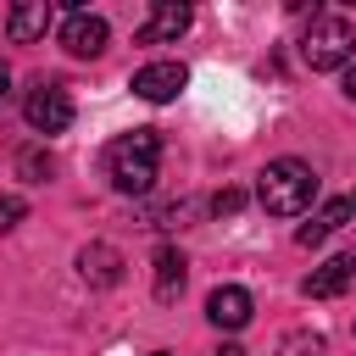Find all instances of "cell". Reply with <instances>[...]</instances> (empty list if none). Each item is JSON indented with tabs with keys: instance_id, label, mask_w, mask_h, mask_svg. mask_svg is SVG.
<instances>
[{
	"instance_id": "cell-1",
	"label": "cell",
	"mask_w": 356,
	"mask_h": 356,
	"mask_svg": "<svg viewBox=\"0 0 356 356\" xmlns=\"http://www.w3.org/2000/svg\"><path fill=\"white\" fill-rule=\"evenodd\" d=\"M256 200L273 211V217H300L312 200H317V172L300 161V156H278L261 167L256 178Z\"/></svg>"
},
{
	"instance_id": "cell-2",
	"label": "cell",
	"mask_w": 356,
	"mask_h": 356,
	"mask_svg": "<svg viewBox=\"0 0 356 356\" xmlns=\"http://www.w3.org/2000/svg\"><path fill=\"white\" fill-rule=\"evenodd\" d=\"M156 167H161V134L156 128H134V134L111 139V150H106V172L122 195H145L156 184Z\"/></svg>"
},
{
	"instance_id": "cell-3",
	"label": "cell",
	"mask_w": 356,
	"mask_h": 356,
	"mask_svg": "<svg viewBox=\"0 0 356 356\" xmlns=\"http://www.w3.org/2000/svg\"><path fill=\"white\" fill-rule=\"evenodd\" d=\"M300 56H306L312 72L350 67V56H356V28H350V17H339V11H317V17L306 22V33H300Z\"/></svg>"
},
{
	"instance_id": "cell-4",
	"label": "cell",
	"mask_w": 356,
	"mask_h": 356,
	"mask_svg": "<svg viewBox=\"0 0 356 356\" xmlns=\"http://www.w3.org/2000/svg\"><path fill=\"white\" fill-rule=\"evenodd\" d=\"M22 117H28L33 134H61V128L72 122V100H67L61 83H39V89L22 100Z\"/></svg>"
},
{
	"instance_id": "cell-5",
	"label": "cell",
	"mask_w": 356,
	"mask_h": 356,
	"mask_svg": "<svg viewBox=\"0 0 356 356\" xmlns=\"http://www.w3.org/2000/svg\"><path fill=\"white\" fill-rule=\"evenodd\" d=\"M184 28H189V6H178V0H156V6L145 11V22L134 28V39H139V44H172Z\"/></svg>"
},
{
	"instance_id": "cell-6",
	"label": "cell",
	"mask_w": 356,
	"mask_h": 356,
	"mask_svg": "<svg viewBox=\"0 0 356 356\" xmlns=\"http://www.w3.org/2000/svg\"><path fill=\"white\" fill-rule=\"evenodd\" d=\"M184 83H189L184 61H150V67H139V72H134V95H139V100H150V106L172 100Z\"/></svg>"
},
{
	"instance_id": "cell-7",
	"label": "cell",
	"mask_w": 356,
	"mask_h": 356,
	"mask_svg": "<svg viewBox=\"0 0 356 356\" xmlns=\"http://www.w3.org/2000/svg\"><path fill=\"white\" fill-rule=\"evenodd\" d=\"M106 39H111V28H106V17H95V11H72L67 28H61V44H67L72 56H83V61H95V56L106 50Z\"/></svg>"
},
{
	"instance_id": "cell-8",
	"label": "cell",
	"mask_w": 356,
	"mask_h": 356,
	"mask_svg": "<svg viewBox=\"0 0 356 356\" xmlns=\"http://www.w3.org/2000/svg\"><path fill=\"white\" fill-rule=\"evenodd\" d=\"M250 312H256V306H250V289H239V284H217V289L206 295V317H211L217 328H228V334L245 328Z\"/></svg>"
},
{
	"instance_id": "cell-9",
	"label": "cell",
	"mask_w": 356,
	"mask_h": 356,
	"mask_svg": "<svg viewBox=\"0 0 356 356\" xmlns=\"http://www.w3.org/2000/svg\"><path fill=\"white\" fill-rule=\"evenodd\" d=\"M350 284H356V250H345V256L323 261V267L306 278V300H334V295H345Z\"/></svg>"
},
{
	"instance_id": "cell-10",
	"label": "cell",
	"mask_w": 356,
	"mask_h": 356,
	"mask_svg": "<svg viewBox=\"0 0 356 356\" xmlns=\"http://www.w3.org/2000/svg\"><path fill=\"white\" fill-rule=\"evenodd\" d=\"M78 273H83V284H95V289H111V284L122 278L117 245H83V250H78Z\"/></svg>"
},
{
	"instance_id": "cell-11",
	"label": "cell",
	"mask_w": 356,
	"mask_h": 356,
	"mask_svg": "<svg viewBox=\"0 0 356 356\" xmlns=\"http://www.w3.org/2000/svg\"><path fill=\"white\" fill-rule=\"evenodd\" d=\"M44 28H50V6H44V0H22V6L6 11L11 44H33V39H44Z\"/></svg>"
},
{
	"instance_id": "cell-12",
	"label": "cell",
	"mask_w": 356,
	"mask_h": 356,
	"mask_svg": "<svg viewBox=\"0 0 356 356\" xmlns=\"http://www.w3.org/2000/svg\"><path fill=\"white\" fill-rule=\"evenodd\" d=\"M184 278H189V261H184L172 245H161V250H156V300L172 306V300L184 295Z\"/></svg>"
},
{
	"instance_id": "cell-13",
	"label": "cell",
	"mask_w": 356,
	"mask_h": 356,
	"mask_svg": "<svg viewBox=\"0 0 356 356\" xmlns=\"http://www.w3.org/2000/svg\"><path fill=\"white\" fill-rule=\"evenodd\" d=\"M345 217H350V200H328V206H323V211H317L312 222H300V234H295V239H300V245L312 250V245H323V239H328L334 228H345Z\"/></svg>"
},
{
	"instance_id": "cell-14",
	"label": "cell",
	"mask_w": 356,
	"mask_h": 356,
	"mask_svg": "<svg viewBox=\"0 0 356 356\" xmlns=\"http://www.w3.org/2000/svg\"><path fill=\"white\" fill-rule=\"evenodd\" d=\"M278 356H328V345H323V334L295 328V334H284V339H278Z\"/></svg>"
},
{
	"instance_id": "cell-15",
	"label": "cell",
	"mask_w": 356,
	"mask_h": 356,
	"mask_svg": "<svg viewBox=\"0 0 356 356\" xmlns=\"http://www.w3.org/2000/svg\"><path fill=\"white\" fill-rule=\"evenodd\" d=\"M17 172H22L28 184H44V178L56 172V161H50L44 150H22V156H17Z\"/></svg>"
},
{
	"instance_id": "cell-16",
	"label": "cell",
	"mask_w": 356,
	"mask_h": 356,
	"mask_svg": "<svg viewBox=\"0 0 356 356\" xmlns=\"http://www.w3.org/2000/svg\"><path fill=\"white\" fill-rule=\"evenodd\" d=\"M22 217H28V200H22V195H0V234L17 228Z\"/></svg>"
},
{
	"instance_id": "cell-17",
	"label": "cell",
	"mask_w": 356,
	"mask_h": 356,
	"mask_svg": "<svg viewBox=\"0 0 356 356\" xmlns=\"http://www.w3.org/2000/svg\"><path fill=\"white\" fill-rule=\"evenodd\" d=\"M239 206H245V195H239V189H217V195H211V211H217V217H234Z\"/></svg>"
},
{
	"instance_id": "cell-18",
	"label": "cell",
	"mask_w": 356,
	"mask_h": 356,
	"mask_svg": "<svg viewBox=\"0 0 356 356\" xmlns=\"http://www.w3.org/2000/svg\"><path fill=\"white\" fill-rule=\"evenodd\" d=\"M339 89H345V100H356V61L345 67V83H339Z\"/></svg>"
},
{
	"instance_id": "cell-19",
	"label": "cell",
	"mask_w": 356,
	"mask_h": 356,
	"mask_svg": "<svg viewBox=\"0 0 356 356\" xmlns=\"http://www.w3.org/2000/svg\"><path fill=\"white\" fill-rule=\"evenodd\" d=\"M6 89H11V72H6V61H0V100H6Z\"/></svg>"
},
{
	"instance_id": "cell-20",
	"label": "cell",
	"mask_w": 356,
	"mask_h": 356,
	"mask_svg": "<svg viewBox=\"0 0 356 356\" xmlns=\"http://www.w3.org/2000/svg\"><path fill=\"white\" fill-rule=\"evenodd\" d=\"M217 356H245V350H239V345H222V350H217Z\"/></svg>"
},
{
	"instance_id": "cell-21",
	"label": "cell",
	"mask_w": 356,
	"mask_h": 356,
	"mask_svg": "<svg viewBox=\"0 0 356 356\" xmlns=\"http://www.w3.org/2000/svg\"><path fill=\"white\" fill-rule=\"evenodd\" d=\"M350 211H356V195H350Z\"/></svg>"
},
{
	"instance_id": "cell-22",
	"label": "cell",
	"mask_w": 356,
	"mask_h": 356,
	"mask_svg": "<svg viewBox=\"0 0 356 356\" xmlns=\"http://www.w3.org/2000/svg\"><path fill=\"white\" fill-rule=\"evenodd\" d=\"M150 356H167V350H150Z\"/></svg>"
}]
</instances>
